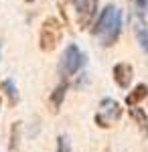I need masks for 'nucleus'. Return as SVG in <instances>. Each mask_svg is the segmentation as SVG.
<instances>
[{
    "instance_id": "3",
    "label": "nucleus",
    "mask_w": 148,
    "mask_h": 152,
    "mask_svg": "<svg viewBox=\"0 0 148 152\" xmlns=\"http://www.w3.org/2000/svg\"><path fill=\"white\" fill-rule=\"evenodd\" d=\"M100 112L95 114V124L100 126V128H110L112 124H114L118 118L122 116V107H120V104L116 102V99H112V97H106V99H102V104H100Z\"/></svg>"
},
{
    "instance_id": "14",
    "label": "nucleus",
    "mask_w": 148,
    "mask_h": 152,
    "mask_svg": "<svg viewBox=\"0 0 148 152\" xmlns=\"http://www.w3.org/2000/svg\"><path fill=\"white\" fill-rule=\"evenodd\" d=\"M57 152H71L69 140L65 138V136H59V138H57Z\"/></svg>"
},
{
    "instance_id": "9",
    "label": "nucleus",
    "mask_w": 148,
    "mask_h": 152,
    "mask_svg": "<svg viewBox=\"0 0 148 152\" xmlns=\"http://www.w3.org/2000/svg\"><path fill=\"white\" fill-rule=\"evenodd\" d=\"M146 97H148V85L140 83V85H136L132 89V94L126 95V104L130 105V107H134V105H138L142 99H146Z\"/></svg>"
},
{
    "instance_id": "5",
    "label": "nucleus",
    "mask_w": 148,
    "mask_h": 152,
    "mask_svg": "<svg viewBox=\"0 0 148 152\" xmlns=\"http://www.w3.org/2000/svg\"><path fill=\"white\" fill-rule=\"evenodd\" d=\"M97 4H100L97 0H85L79 8H75L77 10V24H79V28H87L93 23V18L97 14Z\"/></svg>"
},
{
    "instance_id": "15",
    "label": "nucleus",
    "mask_w": 148,
    "mask_h": 152,
    "mask_svg": "<svg viewBox=\"0 0 148 152\" xmlns=\"http://www.w3.org/2000/svg\"><path fill=\"white\" fill-rule=\"evenodd\" d=\"M146 8H148V0H136V12L142 14Z\"/></svg>"
},
{
    "instance_id": "16",
    "label": "nucleus",
    "mask_w": 148,
    "mask_h": 152,
    "mask_svg": "<svg viewBox=\"0 0 148 152\" xmlns=\"http://www.w3.org/2000/svg\"><path fill=\"white\" fill-rule=\"evenodd\" d=\"M69 2H71V4H73L75 8H79V6L83 4V2H85V0H69Z\"/></svg>"
},
{
    "instance_id": "1",
    "label": "nucleus",
    "mask_w": 148,
    "mask_h": 152,
    "mask_svg": "<svg viewBox=\"0 0 148 152\" xmlns=\"http://www.w3.org/2000/svg\"><path fill=\"white\" fill-rule=\"evenodd\" d=\"M61 37H63V24L59 23L55 16L45 18V23L41 26V35H39V47H41V51L51 53L61 43Z\"/></svg>"
},
{
    "instance_id": "13",
    "label": "nucleus",
    "mask_w": 148,
    "mask_h": 152,
    "mask_svg": "<svg viewBox=\"0 0 148 152\" xmlns=\"http://www.w3.org/2000/svg\"><path fill=\"white\" fill-rule=\"evenodd\" d=\"M18 142H21V126H18V122H14L12 128H10V142H8L10 152H14L18 148Z\"/></svg>"
},
{
    "instance_id": "8",
    "label": "nucleus",
    "mask_w": 148,
    "mask_h": 152,
    "mask_svg": "<svg viewBox=\"0 0 148 152\" xmlns=\"http://www.w3.org/2000/svg\"><path fill=\"white\" fill-rule=\"evenodd\" d=\"M112 75H114V81L122 89H128L130 83H132V77H134V69L128 63H116L114 69H112Z\"/></svg>"
},
{
    "instance_id": "2",
    "label": "nucleus",
    "mask_w": 148,
    "mask_h": 152,
    "mask_svg": "<svg viewBox=\"0 0 148 152\" xmlns=\"http://www.w3.org/2000/svg\"><path fill=\"white\" fill-rule=\"evenodd\" d=\"M83 65H85V55L79 51L77 45L71 43V45H67V49H65L63 55H61V61H59V75H61L63 79L73 77Z\"/></svg>"
},
{
    "instance_id": "11",
    "label": "nucleus",
    "mask_w": 148,
    "mask_h": 152,
    "mask_svg": "<svg viewBox=\"0 0 148 152\" xmlns=\"http://www.w3.org/2000/svg\"><path fill=\"white\" fill-rule=\"evenodd\" d=\"M67 83H59L57 87H55V91H51V97H49V104L53 107V112H59V107L63 104V99H65V94H67Z\"/></svg>"
},
{
    "instance_id": "18",
    "label": "nucleus",
    "mask_w": 148,
    "mask_h": 152,
    "mask_svg": "<svg viewBox=\"0 0 148 152\" xmlns=\"http://www.w3.org/2000/svg\"><path fill=\"white\" fill-rule=\"evenodd\" d=\"M24 2H34V0H24Z\"/></svg>"
},
{
    "instance_id": "12",
    "label": "nucleus",
    "mask_w": 148,
    "mask_h": 152,
    "mask_svg": "<svg viewBox=\"0 0 148 152\" xmlns=\"http://www.w3.org/2000/svg\"><path fill=\"white\" fill-rule=\"evenodd\" d=\"M0 87H2L4 95L8 97L10 105H16V102H18V91H16V85H14V81H12V79H4V81L0 83Z\"/></svg>"
},
{
    "instance_id": "7",
    "label": "nucleus",
    "mask_w": 148,
    "mask_h": 152,
    "mask_svg": "<svg viewBox=\"0 0 148 152\" xmlns=\"http://www.w3.org/2000/svg\"><path fill=\"white\" fill-rule=\"evenodd\" d=\"M130 20H132V26H134V35H136V41L140 49L148 53V26L144 23V18H142V14L136 12L134 16H130Z\"/></svg>"
},
{
    "instance_id": "6",
    "label": "nucleus",
    "mask_w": 148,
    "mask_h": 152,
    "mask_svg": "<svg viewBox=\"0 0 148 152\" xmlns=\"http://www.w3.org/2000/svg\"><path fill=\"white\" fill-rule=\"evenodd\" d=\"M120 33H122V10L118 12L114 23L100 35V45H102V47H112V45H116V41L120 39Z\"/></svg>"
},
{
    "instance_id": "4",
    "label": "nucleus",
    "mask_w": 148,
    "mask_h": 152,
    "mask_svg": "<svg viewBox=\"0 0 148 152\" xmlns=\"http://www.w3.org/2000/svg\"><path fill=\"white\" fill-rule=\"evenodd\" d=\"M118 12H120V8H116V6H112V4H108L106 8H103L102 12H100V16L93 20V26H91V35L100 37L110 26V24L114 23V18L118 16Z\"/></svg>"
},
{
    "instance_id": "10",
    "label": "nucleus",
    "mask_w": 148,
    "mask_h": 152,
    "mask_svg": "<svg viewBox=\"0 0 148 152\" xmlns=\"http://www.w3.org/2000/svg\"><path fill=\"white\" fill-rule=\"evenodd\" d=\"M130 118L136 122V126L140 128L142 136H148V116H146V112L134 105V107H130Z\"/></svg>"
},
{
    "instance_id": "17",
    "label": "nucleus",
    "mask_w": 148,
    "mask_h": 152,
    "mask_svg": "<svg viewBox=\"0 0 148 152\" xmlns=\"http://www.w3.org/2000/svg\"><path fill=\"white\" fill-rule=\"evenodd\" d=\"M0 110H2V97H0Z\"/></svg>"
}]
</instances>
